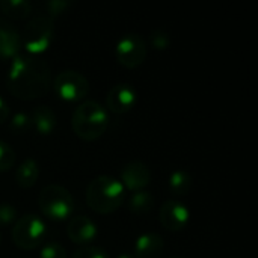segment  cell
<instances>
[{"instance_id": "6da1fadb", "label": "cell", "mask_w": 258, "mask_h": 258, "mask_svg": "<svg viewBox=\"0 0 258 258\" xmlns=\"http://www.w3.org/2000/svg\"><path fill=\"white\" fill-rule=\"evenodd\" d=\"M8 89L20 100H36L51 88L50 67L38 56L18 54L8 73Z\"/></svg>"}, {"instance_id": "7a4b0ae2", "label": "cell", "mask_w": 258, "mask_h": 258, "mask_svg": "<svg viewBox=\"0 0 258 258\" xmlns=\"http://www.w3.org/2000/svg\"><path fill=\"white\" fill-rule=\"evenodd\" d=\"M125 200V189L119 180L100 175L86 187V204L98 215H110L116 212Z\"/></svg>"}, {"instance_id": "3957f363", "label": "cell", "mask_w": 258, "mask_h": 258, "mask_svg": "<svg viewBox=\"0 0 258 258\" xmlns=\"http://www.w3.org/2000/svg\"><path fill=\"white\" fill-rule=\"evenodd\" d=\"M109 125L107 110L94 100H86L77 106L71 116V127L77 138L86 142L101 138Z\"/></svg>"}, {"instance_id": "277c9868", "label": "cell", "mask_w": 258, "mask_h": 258, "mask_svg": "<svg viewBox=\"0 0 258 258\" xmlns=\"http://www.w3.org/2000/svg\"><path fill=\"white\" fill-rule=\"evenodd\" d=\"M20 36L21 47L26 48L29 56H38L44 53L54 39V18L45 12L32 15Z\"/></svg>"}, {"instance_id": "5b68a950", "label": "cell", "mask_w": 258, "mask_h": 258, "mask_svg": "<svg viewBox=\"0 0 258 258\" xmlns=\"http://www.w3.org/2000/svg\"><path fill=\"white\" fill-rule=\"evenodd\" d=\"M38 206L45 218L57 222L68 219L74 212V200L70 190L59 184L45 186L38 197Z\"/></svg>"}, {"instance_id": "8992f818", "label": "cell", "mask_w": 258, "mask_h": 258, "mask_svg": "<svg viewBox=\"0 0 258 258\" xmlns=\"http://www.w3.org/2000/svg\"><path fill=\"white\" fill-rule=\"evenodd\" d=\"M47 227L36 215H24L18 218L12 227L11 237L17 248L23 251L36 249L45 239Z\"/></svg>"}, {"instance_id": "52a82bcc", "label": "cell", "mask_w": 258, "mask_h": 258, "mask_svg": "<svg viewBox=\"0 0 258 258\" xmlns=\"http://www.w3.org/2000/svg\"><path fill=\"white\" fill-rule=\"evenodd\" d=\"M56 95L68 103H77L86 98L89 94V82L86 77L74 70L60 71L53 82Z\"/></svg>"}, {"instance_id": "ba28073f", "label": "cell", "mask_w": 258, "mask_h": 258, "mask_svg": "<svg viewBox=\"0 0 258 258\" xmlns=\"http://www.w3.org/2000/svg\"><path fill=\"white\" fill-rule=\"evenodd\" d=\"M148 48L147 42L139 33H127L124 35L115 47V57L119 65L133 70L144 63L147 57Z\"/></svg>"}, {"instance_id": "9c48e42d", "label": "cell", "mask_w": 258, "mask_h": 258, "mask_svg": "<svg viewBox=\"0 0 258 258\" xmlns=\"http://www.w3.org/2000/svg\"><path fill=\"white\" fill-rule=\"evenodd\" d=\"M190 219L189 209L177 200H168L163 203L159 212V221L162 227L168 231H183Z\"/></svg>"}, {"instance_id": "30bf717a", "label": "cell", "mask_w": 258, "mask_h": 258, "mask_svg": "<svg viewBox=\"0 0 258 258\" xmlns=\"http://www.w3.org/2000/svg\"><path fill=\"white\" fill-rule=\"evenodd\" d=\"M138 103V91L130 83H118L110 88L106 97L107 109L112 113L122 115L130 112Z\"/></svg>"}, {"instance_id": "8fae6325", "label": "cell", "mask_w": 258, "mask_h": 258, "mask_svg": "<svg viewBox=\"0 0 258 258\" xmlns=\"http://www.w3.org/2000/svg\"><path fill=\"white\" fill-rule=\"evenodd\" d=\"M119 181L124 186V189H128L132 192H139V190H144L150 184L151 171L144 162L132 160L122 168Z\"/></svg>"}, {"instance_id": "7c38bea8", "label": "cell", "mask_w": 258, "mask_h": 258, "mask_svg": "<svg viewBox=\"0 0 258 258\" xmlns=\"http://www.w3.org/2000/svg\"><path fill=\"white\" fill-rule=\"evenodd\" d=\"M67 236L76 245L91 246V243L97 239V225L88 216L76 215L67 225Z\"/></svg>"}, {"instance_id": "4fadbf2b", "label": "cell", "mask_w": 258, "mask_h": 258, "mask_svg": "<svg viewBox=\"0 0 258 258\" xmlns=\"http://www.w3.org/2000/svg\"><path fill=\"white\" fill-rule=\"evenodd\" d=\"M21 48L18 29L6 18L0 17V59H14Z\"/></svg>"}, {"instance_id": "5bb4252c", "label": "cell", "mask_w": 258, "mask_h": 258, "mask_svg": "<svg viewBox=\"0 0 258 258\" xmlns=\"http://www.w3.org/2000/svg\"><path fill=\"white\" fill-rule=\"evenodd\" d=\"M165 240L157 233H144L135 242V258H160Z\"/></svg>"}, {"instance_id": "9a60e30c", "label": "cell", "mask_w": 258, "mask_h": 258, "mask_svg": "<svg viewBox=\"0 0 258 258\" xmlns=\"http://www.w3.org/2000/svg\"><path fill=\"white\" fill-rule=\"evenodd\" d=\"M29 116H30L32 127L39 135H50L54 132L56 124H57V118H56V113L48 106L35 107Z\"/></svg>"}, {"instance_id": "2e32d148", "label": "cell", "mask_w": 258, "mask_h": 258, "mask_svg": "<svg viewBox=\"0 0 258 258\" xmlns=\"http://www.w3.org/2000/svg\"><path fill=\"white\" fill-rule=\"evenodd\" d=\"M39 177V166L35 159L26 157L15 171V183L20 189H30L36 184Z\"/></svg>"}, {"instance_id": "e0dca14e", "label": "cell", "mask_w": 258, "mask_h": 258, "mask_svg": "<svg viewBox=\"0 0 258 258\" xmlns=\"http://www.w3.org/2000/svg\"><path fill=\"white\" fill-rule=\"evenodd\" d=\"M0 11L11 20H26L32 14V5L26 0H2Z\"/></svg>"}, {"instance_id": "ac0fdd59", "label": "cell", "mask_w": 258, "mask_h": 258, "mask_svg": "<svg viewBox=\"0 0 258 258\" xmlns=\"http://www.w3.org/2000/svg\"><path fill=\"white\" fill-rule=\"evenodd\" d=\"M168 186H169V190L174 194V195H187L194 186V180L190 177V174L187 171H183V169H178V171H174L171 175H169V180H168Z\"/></svg>"}, {"instance_id": "d6986e66", "label": "cell", "mask_w": 258, "mask_h": 258, "mask_svg": "<svg viewBox=\"0 0 258 258\" xmlns=\"http://www.w3.org/2000/svg\"><path fill=\"white\" fill-rule=\"evenodd\" d=\"M154 197L147 190L133 192L128 200V210L136 215H145L154 209Z\"/></svg>"}, {"instance_id": "ffe728a7", "label": "cell", "mask_w": 258, "mask_h": 258, "mask_svg": "<svg viewBox=\"0 0 258 258\" xmlns=\"http://www.w3.org/2000/svg\"><path fill=\"white\" fill-rule=\"evenodd\" d=\"M15 163V151L12 147L3 141H0V172L9 171Z\"/></svg>"}, {"instance_id": "44dd1931", "label": "cell", "mask_w": 258, "mask_h": 258, "mask_svg": "<svg viewBox=\"0 0 258 258\" xmlns=\"http://www.w3.org/2000/svg\"><path fill=\"white\" fill-rule=\"evenodd\" d=\"M39 258H67V249L57 242H45L41 246Z\"/></svg>"}, {"instance_id": "7402d4cb", "label": "cell", "mask_w": 258, "mask_h": 258, "mask_svg": "<svg viewBox=\"0 0 258 258\" xmlns=\"http://www.w3.org/2000/svg\"><path fill=\"white\" fill-rule=\"evenodd\" d=\"M150 44L154 50H166L171 44V38L169 35L163 30V29H154L150 33Z\"/></svg>"}, {"instance_id": "603a6c76", "label": "cell", "mask_w": 258, "mask_h": 258, "mask_svg": "<svg viewBox=\"0 0 258 258\" xmlns=\"http://www.w3.org/2000/svg\"><path fill=\"white\" fill-rule=\"evenodd\" d=\"M11 130L15 133V135H21V133H26L30 127H32V122H30V116L27 113H17L12 116L11 119V124H9Z\"/></svg>"}, {"instance_id": "cb8c5ba5", "label": "cell", "mask_w": 258, "mask_h": 258, "mask_svg": "<svg viewBox=\"0 0 258 258\" xmlns=\"http://www.w3.org/2000/svg\"><path fill=\"white\" fill-rule=\"evenodd\" d=\"M71 258H110V255L97 246H82L80 249L74 251Z\"/></svg>"}, {"instance_id": "d4e9b609", "label": "cell", "mask_w": 258, "mask_h": 258, "mask_svg": "<svg viewBox=\"0 0 258 258\" xmlns=\"http://www.w3.org/2000/svg\"><path fill=\"white\" fill-rule=\"evenodd\" d=\"M17 221V209L9 203H0V225H9Z\"/></svg>"}, {"instance_id": "484cf974", "label": "cell", "mask_w": 258, "mask_h": 258, "mask_svg": "<svg viewBox=\"0 0 258 258\" xmlns=\"http://www.w3.org/2000/svg\"><path fill=\"white\" fill-rule=\"evenodd\" d=\"M70 6V3L68 2H60V0H53V2H48L47 5H45V14H48L50 17H56V15H59V14H62V12H65L67 11V8Z\"/></svg>"}, {"instance_id": "4316f807", "label": "cell", "mask_w": 258, "mask_h": 258, "mask_svg": "<svg viewBox=\"0 0 258 258\" xmlns=\"http://www.w3.org/2000/svg\"><path fill=\"white\" fill-rule=\"evenodd\" d=\"M8 116H9V107H8V103L0 97V125L8 121Z\"/></svg>"}, {"instance_id": "83f0119b", "label": "cell", "mask_w": 258, "mask_h": 258, "mask_svg": "<svg viewBox=\"0 0 258 258\" xmlns=\"http://www.w3.org/2000/svg\"><path fill=\"white\" fill-rule=\"evenodd\" d=\"M116 258H135L133 255H130V254H119Z\"/></svg>"}, {"instance_id": "f1b7e54d", "label": "cell", "mask_w": 258, "mask_h": 258, "mask_svg": "<svg viewBox=\"0 0 258 258\" xmlns=\"http://www.w3.org/2000/svg\"><path fill=\"white\" fill-rule=\"evenodd\" d=\"M169 258H186V257H181V255H174V257H169Z\"/></svg>"}, {"instance_id": "f546056e", "label": "cell", "mask_w": 258, "mask_h": 258, "mask_svg": "<svg viewBox=\"0 0 258 258\" xmlns=\"http://www.w3.org/2000/svg\"><path fill=\"white\" fill-rule=\"evenodd\" d=\"M0 245H2V236H0Z\"/></svg>"}]
</instances>
